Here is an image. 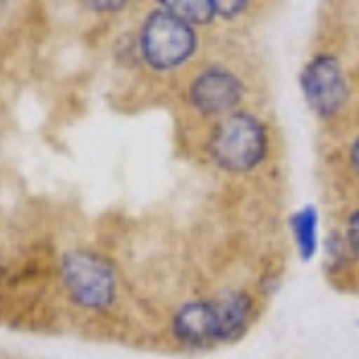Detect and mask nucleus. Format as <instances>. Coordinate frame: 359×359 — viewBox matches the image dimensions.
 I'll use <instances>...</instances> for the list:
<instances>
[{
    "label": "nucleus",
    "instance_id": "f257e3e1",
    "mask_svg": "<svg viewBox=\"0 0 359 359\" xmlns=\"http://www.w3.org/2000/svg\"><path fill=\"white\" fill-rule=\"evenodd\" d=\"M216 163L233 172L252 170L266 156V130L257 118L235 113L216 127L211 139Z\"/></svg>",
    "mask_w": 359,
    "mask_h": 359
},
{
    "label": "nucleus",
    "instance_id": "f03ea898",
    "mask_svg": "<svg viewBox=\"0 0 359 359\" xmlns=\"http://www.w3.org/2000/svg\"><path fill=\"white\" fill-rule=\"evenodd\" d=\"M142 46L144 60L154 69H172L192 57L196 48L194 29L168 10H156L147 17L142 27Z\"/></svg>",
    "mask_w": 359,
    "mask_h": 359
},
{
    "label": "nucleus",
    "instance_id": "7ed1b4c3",
    "mask_svg": "<svg viewBox=\"0 0 359 359\" xmlns=\"http://www.w3.org/2000/svg\"><path fill=\"white\" fill-rule=\"evenodd\" d=\"M62 280L69 297L84 309H103L115 297V273L106 259L89 252H69L62 259Z\"/></svg>",
    "mask_w": 359,
    "mask_h": 359
},
{
    "label": "nucleus",
    "instance_id": "20e7f679",
    "mask_svg": "<svg viewBox=\"0 0 359 359\" xmlns=\"http://www.w3.org/2000/svg\"><path fill=\"white\" fill-rule=\"evenodd\" d=\"M302 94L311 111L321 118H331L345 106L347 101V84L340 62L333 55H318L304 67L302 77Z\"/></svg>",
    "mask_w": 359,
    "mask_h": 359
},
{
    "label": "nucleus",
    "instance_id": "39448f33",
    "mask_svg": "<svg viewBox=\"0 0 359 359\" xmlns=\"http://www.w3.org/2000/svg\"><path fill=\"white\" fill-rule=\"evenodd\" d=\"M194 108L206 115H221L237 108L242 101V84L233 72L223 67L204 69L194 79L192 91H189Z\"/></svg>",
    "mask_w": 359,
    "mask_h": 359
},
{
    "label": "nucleus",
    "instance_id": "423d86ee",
    "mask_svg": "<svg viewBox=\"0 0 359 359\" xmlns=\"http://www.w3.org/2000/svg\"><path fill=\"white\" fill-rule=\"evenodd\" d=\"M175 335L189 345H204L218 340L216 311L211 302H189L175 314Z\"/></svg>",
    "mask_w": 359,
    "mask_h": 359
},
{
    "label": "nucleus",
    "instance_id": "0eeeda50",
    "mask_svg": "<svg viewBox=\"0 0 359 359\" xmlns=\"http://www.w3.org/2000/svg\"><path fill=\"white\" fill-rule=\"evenodd\" d=\"M213 304L216 311V326H218V340L233 338L245 328L249 314H252V299L242 292H228L218 297Z\"/></svg>",
    "mask_w": 359,
    "mask_h": 359
},
{
    "label": "nucleus",
    "instance_id": "6e6552de",
    "mask_svg": "<svg viewBox=\"0 0 359 359\" xmlns=\"http://www.w3.org/2000/svg\"><path fill=\"white\" fill-rule=\"evenodd\" d=\"M290 228L302 262H311L318 252V211L314 206H302L290 218Z\"/></svg>",
    "mask_w": 359,
    "mask_h": 359
},
{
    "label": "nucleus",
    "instance_id": "1a4fd4ad",
    "mask_svg": "<svg viewBox=\"0 0 359 359\" xmlns=\"http://www.w3.org/2000/svg\"><path fill=\"white\" fill-rule=\"evenodd\" d=\"M163 10L170 15L180 17L182 22H196V25H206L216 17V5L213 0H165Z\"/></svg>",
    "mask_w": 359,
    "mask_h": 359
},
{
    "label": "nucleus",
    "instance_id": "9d476101",
    "mask_svg": "<svg viewBox=\"0 0 359 359\" xmlns=\"http://www.w3.org/2000/svg\"><path fill=\"white\" fill-rule=\"evenodd\" d=\"M347 242H350L352 252L359 257V211H355L347 221Z\"/></svg>",
    "mask_w": 359,
    "mask_h": 359
},
{
    "label": "nucleus",
    "instance_id": "9b49d317",
    "mask_svg": "<svg viewBox=\"0 0 359 359\" xmlns=\"http://www.w3.org/2000/svg\"><path fill=\"white\" fill-rule=\"evenodd\" d=\"M216 5V15H225V17H237L240 13H245L247 10V3H240V0H237V3H213Z\"/></svg>",
    "mask_w": 359,
    "mask_h": 359
},
{
    "label": "nucleus",
    "instance_id": "f8f14e48",
    "mask_svg": "<svg viewBox=\"0 0 359 359\" xmlns=\"http://www.w3.org/2000/svg\"><path fill=\"white\" fill-rule=\"evenodd\" d=\"M352 165H355V170L359 172V137L355 139V144H352Z\"/></svg>",
    "mask_w": 359,
    "mask_h": 359
},
{
    "label": "nucleus",
    "instance_id": "ddd939ff",
    "mask_svg": "<svg viewBox=\"0 0 359 359\" xmlns=\"http://www.w3.org/2000/svg\"><path fill=\"white\" fill-rule=\"evenodd\" d=\"M89 8H103V10H118L123 3H89Z\"/></svg>",
    "mask_w": 359,
    "mask_h": 359
}]
</instances>
